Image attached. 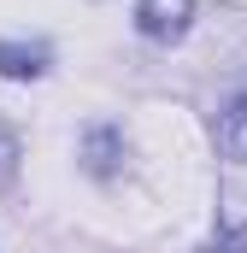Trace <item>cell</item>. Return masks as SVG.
Returning <instances> with one entry per match:
<instances>
[{
  "mask_svg": "<svg viewBox=\"0 0 247 253\" xmlns=\"http://www.w3.org/2000/svg\"><path fill=\"white\" fill-rule=\"evenodd\" d=\"M82 153H88V171L106 177V171L118 165V135H112V129H94V135L82 141Z\"/></svg>",
  "mask_w": 247,
  "mask_h": 253,
  "instance_id": "4",
  "label": "cell"
},
{
  "mask_svg": "<svg viewBox=\"0 0 247 253\" xmlns=\"http://www.w3.org/2000/svg\"><path fill=\"white\" fill-rule=\"evenodd\" d=\"M12 177H18V135L0 118V183H12Z\"/></svg>",
  "mask_w": 247,
  "mask_h": 253,
  "instance_id": "5",
  "label": "cell"
},
{
  "mask_svg": "<svg viewBox=\"0 0 247 253\" xmlns=\"http://www.w3.org/2000/svg\"><path fill=\"white\" fill-rule=\"evenodd\" d=\"M135 30L147 42H177L188 30V0H135Z\"/></svg>",
  "mask_w": 247,
  "mask_h": 253,
  "instance_id": "1",
  "label": "cell"
},
{
  "mask_svg": "<svg viewBox=\"0 0 247 253\" xmlns=\"http://www.w3.org/2000/svg\"><path fill=\"white\" fill-rule=\"evenodd\" d=\"M41 71H47V47L0 42V77H41Z\"/></svg>",
  "mask_w": 247,
  "mask_h": 253,
  "instance_id": "3",
  "label": "cell"
},
{
  "mask_svg": "<svg viewBox=\"0 0 247 253\" xmlns=\"http://www.w3.org/2000/svg\"><path fill=\"white\" fill-rule=\"evenodd\" d=\"M218 153L224 159H247V88L218 112Z\"/></svg>",
  "mask_w": 247,
  "mask_h": 253,
  "instance_id": "2",
  "label": "cell"
}]
</instances>
